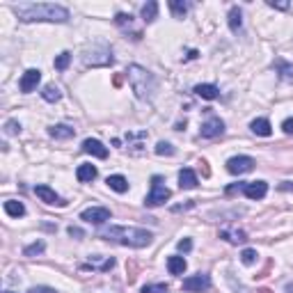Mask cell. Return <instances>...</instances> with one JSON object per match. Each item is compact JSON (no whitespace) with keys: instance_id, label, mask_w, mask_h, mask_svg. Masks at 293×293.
<instances>
[{"instance_id":"obj_1","label":"cell","mask_w":293,"mask_h":293,"mask_svg":"<svg viewBox=\"0 0 293 293\" xmlns=\"http://www.w3.org/2000/svg\"><path fill=\"white\" fill-rule=\"evenodd\" d=\"M14 14L21 21H51V23H67L69 21V9L53 3H18L14 5Z\"/></svg>"},{"instance_id":"obj_2","label":"cell","mask_w":293,"mask_h":293,"mask_svg":"<svg viewBox=\"0 0 293 293\" xmlns=\"http://www.w3.org/2000/svg\"><path fill=\"white\" fill-rule=\"evenodd\" d=\"M99 236L126 247H146L151 243V238H154L151 232L140 227H110V229H103Z\"/></svg>"},{"instance_id":"obj_3","label":"cell","mask_w":293,"mask_h":293,"mask_svg":"<svg viewBox=\"0 0 293 293\" xmlns=\"http://www.w3.org/2000/svg\"><path fill=\"white\" fill-rule=\"evenodd\" d=\"M126 76H129V82H131V87H133V92H135V96H138V99L149 101L151 96H154V92H156V78L151 76L146 69H142V67H138V65H133V67H129Z\"/></svg>"},{"instance_id":"obj_4","label":"cell","mask_w":293,"mask_h":293,"mask_svg":"<svg viewBox=\"0 0 293 293\" xmlns=\"http://www.w3.org/2000/svg\"><path fill=\"white\" fill-rule=\"evenodd\" d=\"M170 197H172V193H170V188L163 183V177H151V193L146 195V199H144L146 206L149 208L160 206V204H165Z\"/></svg>"},{"instance_id":"obj_5","label":"cell","mask_w":293,"mask_h":293,"mask_svg":"<svg viewBox=\"0 0 293 293\" xmlns=\"http://www.w3.org/2000/svg\"><path fill=\"white\" fill-rule=\"evenodd\" d=\"M255 165V158H250V156H234V158L227 160V172L234 174V177H241V174L252 172Z\"/></svg>"},{"instance_id":"obj_6","label":"cell","mask_w":293,"mask_h":293,"mask_svg":"<svg viewBox=\"0 0 293 293\" xmlns=\"http://www.w3.org/2000/svg\"><path fill=\"white\" fill-rule=\"evenodd\" d=\"M80 220H85V222H90V224H103L110 220V208H106V206L85 208V211L80 213Z\"/></svg>"},{"instance_id":"obj_7","label":"cell","mask_w":293,"mask_h":293,"mask_svg":"<svg viewBox=\"0 0 293 293\" xmlns=\"http://www.w3.org/2000/svg\"><path fill=\"white\" fill-rule=\"evenodd\" d=\"M208 286H211V277L204 275V273L183 280V291H188V293H202V291H206Z\"/></svg>"},{"instance_id":"obj_8","label":"cell","mask_w":293,"mask_h":293,"mask_svg":"<svg viewBox=\"0 0 293 293\" xmlns=\"http://www.w3.org/2000/svg\"><path fill=\"white\" fill-rule=\"evenodd\" d=\"M35 195L41 202H46V204H55V206H67V202L60 197V195L55 193V190L51 188V185H46V183H37L35 185Z\"/></svg>"},{"instance_id":"obj_9","label":"cell","mask_w":293,"mask_h":293,"mask_svg":"<svg viewBox=\"0 0 293 293\" xmlns=\"http://www.w3.org/2000/svg\"><path fill=\"white\" fill-rule=\"evenodd\" d=\"M199 133H202V138H218V135L224 133V121L220 117H211V119H206L202 124Z\"/></svg>"},{"instance_id":"obj_10","label":"cell","mask_w":293,"mask_h":293,"mask_svg":"<svg viewBox=\"0 0 293 293\" xmlns=\"http://www.w3.org/2000/svg\"><path fill=\"white\" fill-rule=\"evenodd\" d=\"M39 80H41V71H39V69H28L26 73H23V78H21V82H18V87H21L23 94H30V92L37 90Z\"/></svg>"},{"instance_id":"obj_11","label":"cell","mask_w":293,"mask_h":293,"mask_svg":"<svg viewBox=\"0 0 293 293\" xmlns=\"http://www.w3.org/2000/svg\"><path fill=\"white\" fill-rule=\"evenodd\" d=\"M243 193H245L247 199H263V197H266V193H268V183H266V181H252V183H245Z\"/></svg>"},{"instance_id":"obj_12","label":"cell","mask_w":293,"mask_h":293,"mask_svg":"<svg viewBox=\"0 0 293 293\" xmlns=\"http://www.w3.org/2000/svg\"><path fill=\"white\" fill-rule=\"evenodd\" d=\"M82 151H85V154L96 156V158H108V149L103 146V142H99V140H92V138H87L85 142H82Z\"/></svg>"},{"instance_id":"obj_13","label":"cell","mask_w":293,"mask_h":293,"mask_svg":"<svg viewBox=\"0 0 293 293\" xmlns=\"http://www.w3.org/2000/svg\"><path fill=\"white\" fill-rule=\"evenodd\" d=\"M96 177H99V170H96L94 165H90V163L78 165V170H76V179H78L80 183H90V181H94Z\"/></svg>"},{"instance_id":"obj_14","label":"cell","mask_w":293,"mask_h":293,"mask_svg":"<svg viewBox=\"0 0 293 293\" xmlns=\"http://www.w3.org/2000/svg\"><path fill=\"white\" fill-rule=\"evenodd\" d=\"M197 174L193 172L190 168H183L181 172H179V185H181V190H193L197 188Z\"/></svg>"},{"instance_id":"obj_15","label":"cell","mask_w":293,"mask_h":293,"mask_svg":"<svg viewBox=\"0 0 293 293\" xmlns=\"http://www.w3.org/2000/svg\"><path fill=\"white\" fill-rule=\"evenodd\" d=\"M73 133H76V131L67 124H57V126H51V129H48V135L55 138V140H69V138H73Z\"/></svg>"},{"instance_id":"obj_16","label":"cell","mask_w":293,"mask_h":293,"mask_svg":"<svg viewBox=\"0 0 293 293\" xmlns=\"http://www.w3.org/2000/svg\"><path fill=\"white\" fill-rule=\"evenodd\" d=\"M250 129H252V133L261 135V138H268V135L273 133V129H270V121H268V119H263V117H259V119L252 121V124H250Z\"/></svg>"},{"instance_id":"obj_17","label":"cell","mask_w":293,"mask_h":293,"mask_svg":"<svg viewBox=\"0 0 293 293\" xmlns=\"http://www.w3.org/2000/svg\"><path fill=\"white\" fill-rule=\"evenodd\" d=\"M5 213L12 218H21L26 216V206H23V202H16V199H7L5 202Z\"/></svg>"},{"instance_id":"obj_18","label":"cell","mask_w":293,"mask_h":293,"mask_svg":"<svg viewBox=\"0 0 293 293\" xmlns=\"http://www.w3.org/2000/svg\"><path fill=\"white\" fill-rule=\"evenodd\" d=\"M195 94L202 96V99H206V101H213V99H218L220 96V90L216 85H197L195 87Z\"/></svg>"},{"instance_id":"obj_19","label":"cell","mask_w":293,"mask_h":293,"mask_svg":"<svg viewBox=\"0 0 293 293\" xmlns=\"http://www.w3.org/2000/svg\"><path fill=\"white\" fill-rule=\"evenodd\" d=\"M185 268H188V263H185L183 257H170L168 259V270L172 273V275H183Z\"/></svg>"},{"instance_id":"obj_20","label":"cell","mask_w":293,"mask_h":293,"mask_svg":"<svg viewBox=\"0 0 293 293\" xmlns=\"http://www.w3.org/2000/svg\"><path fill=\"white\" fill-rule=\"evenodd\" d=\"M106 183H108L115 193H126V190H129V179L121 177V174H112V177H108Z\"/></svg>"},{"instance_id":"obj_21","label":"cell","mask_w":293,"mask_h":293,"mask_svg":"<svg viewBox=\"0 0 293 293\" xmlns=\"http://www.w3.org/2000/svg\"><path fill=\"white\" fill-rule=\"evenodd\" d=\"M41 96H44V101H48V103H55V101H60V87L57 85H53V82H48V85H44V90H41Z\"/></svg>"},{"instance_id":"obj_22","label":"cell","mask_w":293,"mask_h":293,"mask_svg":"<svg viewBox=\"0 0 293 293\" xmlns=\"http://www.w3.org/2000/svg\"><path fill=\"white\" fill-rule=\"evenodd\" d=\"M170 9H172L174 18H183L185 14H188L190 5H188V3H183V0H170Z\"/></svg>"},{"instance_id":"obj_23","label":"cell","mask_w":293,"mask_h":293,"mask_svg":"<svg viewBox=\"0 0 293 293\" xmlns=\"http://www.w3.org/2000/svg\"><path fill=\"white\" fill-rule=\"evenodd\" d=\"M156 16H158V3L149 0V3H146L144 7H142V21H144V23H151Z\"/></svg>"},{"instance_id":"obj_24","label":"cell","mask_w":293,"mask_h":293,"mask_svg":"<svg viewBox=\"0 0 293 293\" xmlns=\"http://www.w3.org/2000/svg\"><path fill=\"white\" fill-rule=\"evenodd\" d=\"M243 26V18H241V9L238 7H232L229 9V28H232L234 32H238Z\"/></svg>"},{"instance_id":"obj_25","label":"cell","mask_w":293,"mask_h":293,"mask_svg":"<svg viewBox=\"0 0 293 293\" xmlns=\"http://www.w3.org/2000/svg\"><path fill=\"white\" fill-rule=\"evenodd\" d=\"M69 62H71V53L65 51V53H60V55L55 57V62H53V65H55L57 71H65L67 67H69Z\"/></svg>"},{"instance_id":"obj_26","label":"cell","mask_w":293,"mask_h":293,"mask_svg":"<svg viewBox=\"0 0 293 293\" xmlns=\"http://www.w3.org/2000/svg\"><path fill=\"white\" fill-rule=\"evenodd\" d=\"M277 69H280V76L284 80H293V65H286V62H277Z\"/></svg>"},{"instance_id":"obj_27","label":"cell","mask_w":293,"mask_h":293,"mask_svg":"<svg viewBox=\"0 0 293 293\" xmlns=\"http://www.w3.org/2000/svg\"><path fill=\"white\" fill-rule=\"evenodd\" d=\"M44 247H46V245H44L41 241H37V243H32V245H28L26 250H23V255H26V257H35V255H41V252H44Z\"/></svg>"},{"instance_id":"obj_28","label":"cell","mask_w":293,"mask_h":293,"mask_svg":"<svg viewBox=\"0 0 293 293\" xmlns=\"http://www.w3.org/2000/svg\"><path fill=\"white\" fill-rule=\"evenodd\" d=\"M241 261L245 263V266H252V263L257 261V250H250V247H247V250H243L241 252Z\"/></svg>"},{"instance_id":"obj_29","label":"cell","mask_w":293,"mask_h":293,"mask_svg":"<svg viewBox=\"0 0 293 293\" xmlns=\"http://www.w3.org/2000/svg\"><path fill=\"white\" fill-rule=\"evenodd\" d=\"M156 154L158 156H174V146L170 142H158L156 144Z\"/></svg>"},{"instance_id":"obj_30","label":"cell","mask_w":293,"mask_h":293,"mask_svg":"<svg viewBox=\"0 0 293 293\" xmlns=\"http://www.w3.org/2000/svg\"><path fill=\"white\" fill-rule=\"evenodd\" d=\"M117 26L131 28V26H133V16H131V14H117Z\"/></svg>"},{"instance_id":"obj_31","label":"cell","mask_w":293,"mask_h":293,"mask_svg":"<svg viewBox=\"0 0 293 293\" xmlns=\"http://www.w3.org/2000/svg\"><path fill=\"white\" fill-rule=\"evenodd\" d=\"M142 293H168V284H149V286H142Z\"/></svg>"},{"instance_id":"obj_32","label":"cell","mask_w":293,"mask_h":293,"mask_svg":"<svg viewBox=\"0 0 293 293\" xmlns=\"http://www.w3.org/2000/svg\"><path fill=\"white\" fill-rule=\"evenodd\" d=\"M5 131H7V135H16V133H21V124L14 121V119H9L7 124H5Z\"/></svg>"},{"instance_id":"obj_33","label":"cell","mask_w":293,"mask_h":293,"mask_svg":"<svg viewBox=\"0 0 293 293\" xmlns=\"http://www.w3.org/2000/svg\"><path fill=\"white\" fill-rule=\"evenodd\" d=\"M177 247H179V252H190L193 250V241H190V238H181V241L177 243Z\"/></svg>"},{"instance_id":"obj_34","label":"cell","mask_w":293,"mask_h":293,"mask_svg":"<svg viewBox=\"0 0 293 293\" xmlns=\"http://www.w3.org/2000/svg\"><path fill=\"white\" fill-rule=\"evenodd\" d=\"M282 131H284L286 135H293V117H289V119L282 121Z\"/></svg>"},{"instance_id":"obj_35","label":"cell","mask_w":293,"mask_h":293,"mask_svg":"<svg viewBox=\"0 0 293 293\" xmlns=\"http://www.w3.org/2000/svg\"><path fill=\"white\" fill-rule=\"evenodd\" d=\"M30 293H57V291L48 289V286H35V289H30Z\"/></svg>"},{"instance_id":"obj_36","label":"cell","mask_w":293,"mask_h":293,"mask_svg":"<svg viewBox=\"0 0 293 293\" xmlns=\"http://www.w3.org/2000/svg\"><path fill=\"white\" fill-rule=\"evenodd\" d=\"M69 236H76V238H82V232L78 227H69Z\"/></svg>"},{"instance_id":"obj_37","label":"cell","mask_w":293,"mask_h":293,"mask_svg":"<svg viewBox=\"0 0 293 293\" xmlns=\"http://www.w3.org/2000/svg\"><path fill=\"white\" fill-rule=\"evenodd\" d=\"M268 5H270V7H277V9H286V7H289V5H286V3H280V5H275V3H268Z\"/></svg>"},{"instance_id":"obj_38","label":"cell","mask_w":293,"mask_h":293,"mask_svg":"<svg viewBox=\"0 0 293 293\" xmlns=\"http://www.w3.org/2000/svg\"><path fill=\"white\" fill-rule=\"evenodd\" d=\"M261 293H270V291H266V289H263V291H261Z\"/></svg>"},{"instance_id":"obj_39","label":"cell","mask_w":293,"mask_h":293,"mask_svg":"<svg viewBox=\"0 0 293 293\" xmlns=\"http://www.w3.org/2000/svg\"><path fill=\"white\" fill-rule=\"evenodd\" d=\"M5 293H14V291H5Z\"/></svg>"}]
</instances>
